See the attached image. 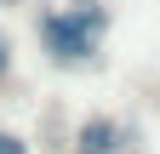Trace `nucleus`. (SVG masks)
Masks as SVG:
<instances>
[{"label": "nucleus", "instance_id": "obj_1", "mask_svg": "<svg viewBox=\"0 0 160 154\" xmlns=\"http://www.w3.org/2000/svg\"><path fill=\"white\" fill-rule=\"evenodd\" d=\"M40 46H46L52 63H92L97 46H103V34H109V6L103 0H74V6H52V12H40Z\"/></svg>", "mask_w": 160, "mask_h": 154}, {"label": "nucleus", "instance_id": "obj_2", "mask_svg": "<svg viewBox=\"0 0 160 154\" xmlns=\"http://www.w3.org/2000/svg\"><path fill=\"white\" fill-rule=\"evenodd\" d=\"M126 148V131H120L109 114H92L86 126H80V137H74V154H120Z\"/></svg>", "mask_w": 160, "mask_h": 154}, {"label": "nucleus", "instance_id": "obj_3", "mask_svg": "<svg viewBox=\"0 0 160 154\" xmlns=\"http://www.w3.org/2000/svg\"><path fill=\"white\" fill-rule=\"evenodd\" d=\"M0 154H29V143H23V137H12V131H0Z\"/></svg>", "mask_w": 160, "mask_h": 154}, {"label": "nucleus", "instance_id": "obj_4", "mask_svg": "<svg viewBox=\"0 0 160 154\" xmlns=\"http://www.w3.org/2000/svg\"><path fill=\"white\" fill-rule=\"evenodd\" d=\"M6 69H12V51H6V34H0V80H6Z\"/></svg>", "mask_w": 160, "mask_h": 154}]
</instances>
